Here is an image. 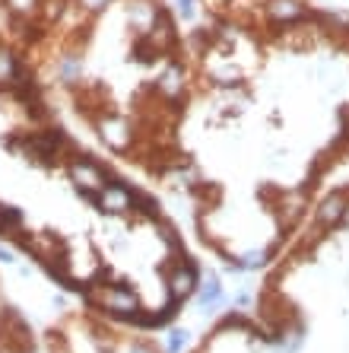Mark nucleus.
<instances>
[{"mask_svg": "<svg viewBox=\"0 0 349 353\" xmlns=\"http://www.w3.org/2000/svg\"><path fill=\"white\" fill-rule=\"evenodd\" d=\"M187 35L194 143L181 188L197 232L235 271L270 264L305 226L321 181L349 157V17L305 3L200 0Z\"/></svg>", "mask_w": 349, "mask_h": 353, "instance_id": "1", "label": "nucleus"}]
</instances>
